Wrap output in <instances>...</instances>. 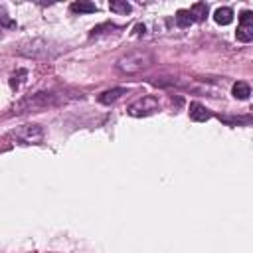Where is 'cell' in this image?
I'll list each match as a JSON object with an SVG mask.
<instances>
[{
	"label": "cell",
	"mask_w": 253,
	"mask_h": 253,
	"mask_svg": "<svg viewBox=\"0 0 253 253\" xmlns=\"http://www.w3.org/2000/svg\"><path fill=\"white\" fill-rule=\"evenodd\" d=\"M14 136L20 138L24 144H38L43 140V128L40 125H24L14 130Z\"/></svg>",
	"instance_id": "5"
},
{
	"label": "cell",
	"mask_w": 253,
	"mask_h": 253,
	"mask_svg": "<svg viewBox=\"0 0 253 253\" xmlns=\"http://www.w3.org/2000/svg\"><path fill=\"white\" fill-rule=\"evenodd\" d=\"M71 10L73 12H79V14H91L97 10V6L93 2H73L71 4Z\"/></svg>",
	"instance_id": "13"
},
{
	"label": "cell",
	"mask_w": 253,
	"mask_h": 253,
	"mask_svg": "<svg viewBox=\"0 0 253 253\" xmlns=\"http://www.w3.org/2000/svg\"><path fill=\"white\" fill-rule=\"evenodd\" d=\"M134 34H136V36H144V26H142V24H138V26L134 28Z\"/></svg>",
	"instance_id": "18"
},
{
	"label": "cell",
	"mask_w": 253,
	"mask_h": 253,
	"mask_svg": "<svg viewBox=\"0 0 253 253\" xmlns=\"http://www.w3.org/2000/svg\"><path fill=\"white\" fill-rule=\"evenodd\" d=\"M0 38H2V28H0Z\"/></svg>",
	"instance_id": "19"
},
{
	"label": "cell",
	"mask_w": 253,
	"mask_h": 253,
	"mask_svg": "<svg viewBox=\"0 0 253 253\" xmlns=\"http://www.w3.org/2000/svg\"><path fill=\"white\" fill-rule=\"evenodd\" d=\"M190 16H192V20H198V22H202L206 16H208V6L204 4V2H198V4H194L190 10Z\"/></svg>",
	"instance_id": "12"
},
{
	"label": "cell",
	"mask_w": 253,
	"mask_h": 253,
	"mask_svg": "<svg viewBox=\"0 0 253 253\" xmlns=\"http://www.w3.org/2000/svg\"><path fill=\"white\" fill-rule=\"evenodd\" d=\"M26 77H28V71H26V69H18V71L10 77V87H12V89H18V87L24 83Z\"/></svg>",
	"instance_id": "15"
},
{
	"label": "cell",
	"mask_w": 253,
	"mask_h": 253,
	"mask_svg": "<svg viewBox=\"0 0 253 253\" xmlns=\"http://www.w3.org/2000/svg\"><path fill=\"white\" fill-rule=\"evenodd\" d=\"M213 20L219 24V26H227V24H231L233 22V12H231V8H217L215 12H213Z\"/></svg>",
	"instance_id": "10"
},
{
	"label": "cell",
	"mask_w": 253,
	"mask_h": 253,
	"mask_svg": "<svg viewBox=\"0 0 253 253\" xmlns=\"http://www.w3.org/2000/svg\"><path fill=\"white\" fill-rule=\"evenodd\" d=\"M109 10L115 12V14H130V4L125 2V0H111L109 2Z\"/></svg>",
	"instance_id": "11"
},
{
	"label": "cell",
	"mask_w": 253,
	"mask_h": 253,
	"mask_svg": "<svg viewBox=\"0 0 253 253\" xmlns=\"http://www.w3.org/2000/svg\"><path fill=\"white\" fill-rule=\"evenodd\" d=\"M231 93H233V97H235V99L247 101V99H249V95H251V87H249V83H245V81H237V83H233Z\"/></svg>",
	"instance_id": "9"
},
{
	"label": "cell",
	"mask_w": 253,
	"mask_h": 253,
	"mask_svg": "<svg viewBox=\"0 0 253 253\" xmlns=\"http://www.w3.org/2000/svg\"><path fill=\"white\" fill-rule=\"evenodd\" d=\"M125 93H126V89H125V87L107 89V91H103V93L99 95V103H103V105H113V103H117Z\"/></svg>",
	"instance_id": "7"
},
{
	"label": "cell",
	"mask_w": 253,
	"mask_h": 253,
	"mask_svg": "<svg viewBox=\"0 0 253 253\" xmlns=\"http://www.w3.org/2000/svg\"><path fill=\"white\" fill-rule=\"evenodd\" d=\"M192 22H194V20H192V16H190L188 10H178V14H176V24H178L180 28H188Z\"/></svg>",
	"instance_id": "14"
},
{
	"label": "cell",
	"mask_w": 253,
	"mask_h": 253,
	"mask_svg": "<svg viewBox=\"0 0 253 253\" xmlns=\"http://www.w3.org/2000/svg\"><path fill=\"white\" fill-rule=\"evenodd\" d=\"M18 53L24 55V57H30V59H51V57H55L59 53V47L49 40L34 38L30 42L22 43Z\"/></svg>",
	"instance_id": "3"
},
{
	"label": "cell",
	"mask_w": 253,
	"mask_h": 253,
	"mask_svg": "<svg viewBox=\"0 0 253 253\" xmlns=\"http://www.w3.org/2000/svg\"><path fill=\"white\" fill-rule=\"evenodd\" d=\"M158 109H160L158 97H154V95H144L142 99L134 101V103L128 107L126 113H128L130 117H148V115L156 113Z\"/></svg>",
	"instance_id": "4"
},
{
	"label": "cell",
	"mask_w": 253,
	"mask_h": 253,
	"mask_svg": "<svg viewBox=\"0 0 253 253\" xmlns=\"http://www.w3.org/2000/svg\"><path fill=\"white\" fill-rule=\"evenodd\" d=\"M154 65V53L150 49H134L125 55H121L115 63V67L125 75H136L144 69Z\"/></svg>",
	"instance_id": "2"
},
{
	"label": "cell",
	"mask_w": 253,
	"mask_h": 253,
	"mask_svg": "<svg viewBox=\"0 0 253 253\" xmlns=\"http://www.w3.org/2000/svg\"><path fill=\"white\" fill-rule=\"evenodd\" d=\"M103 30H115V24H111V22H105V24H101V26H95V28L91 30V36L95 38V36H99V34H105Z\"/></svg>",
	"instance_id": "17"
},
{
	"label": "cell",
	"mask_w": 253,
	"mask_h": 253,
	"mask_svg": "<svg viewBox=\"0 0 253 253\" xmlns=\"http://www.w3.org/2000/svg\"><path fill=\"white\" fill-rule=\"evenodd\" d=\"M211 117V113L202 105V103H190V119L192 121H198V123H204Z\"/></svg>",
	"instance_id": "8"
},
{
	"label": "cell",
	"mask_w": 253,
	"mask_h": 253,
	"mask_svg": "<svg viewBox=\"0 0 253 253\" xmlns=\"http://www.w3.org/2000/svg\"><path fill=\"white\" fill-rule=\"evenodd\" d=\"M69 97L67 91H38L30 97H24L18 105H16V111L18 113H26V111H34V109H45V107H55V105H61V103H67Z\"/></svg>",
	"instance_id": "1"
},
{
	"label": "cell",
	"mask_w": 253,
	"mask_h": 253,
	"mask_svg": "<svg viewBox=\"0 0 253 253\" xmlns=\"http://www.w3.org/2000/svg\"><path fill=\"white\" fill-rule=\"evenodd\" d=\"M235 36L243 43H247V42L253 40V14L249 10H243L241 12V16H239V28H237Z\"/></svg>",
	"instance_id": "6"
},
{
	"label": "cell",
	"mask_w": 253,
	"mask_h": 253,
	"mask_svg": "<svg viewBox=\"0 0 253 253\" xmlns=\"http://www.w3.org/2000/svg\"><path fill=\"white\" fill-rule=\"evenodd\" d=\"M2 26H6V28H14V26H16V22H14V20H10V18H8V14H6V10L0 6V28H2Z\"/></svg>",
	"instance_id": "16"
}]
</instances>
